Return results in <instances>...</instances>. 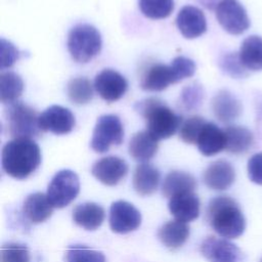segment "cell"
Masks as SVG:
<instances>
[{
  "label": "cell",
  "mask_w": 262,
  "mask_h": 262,
  "mask_svg": "<svg viewBox=\"0 0 262 262\" xmlns=\"http://www.w3.org/2000/svg\"><path fill=\"white\" fill-rule=\"evenodd\" d=\"M1 164L12 178H28L41 164L40 147L31 138H13L3 146Z\"/></svg>",
  "instance_id": "6da1fadb"
},
{
  "label": "cell",
  "mask_w": 262,
  "mask_h": 262,
  "mask_svg": "<svg viewBox=\"0 0 262 262\" xmlns=\"http://www.w3.org/2000/svg\"><path fill=\"white\" fill-rule=\"evenodd\" d=\"M207 219L211 227L225 238H236L246 228V219L241 208L233 199L226 195H219L210 201Z\"/></svg>",
  "instance_id": "7a4b0ae2"
},
{
  "label": "cell",
  "mask_w": 262,
  "mask_h": 262,
  "mask_svg": "<svg viewBox=\"0 0 262 262\" xmlns=\"http://www.w3.org/2000/svg\"><path fill=\"white\" fill-rule=\"evenodd\" d=\"M136 111L144 118L146 130L159 140L173 136L182 124L181 117L158 98L138 102Z\"/></svg>",
  "instance_id": "3957f363"
},
{
  "label": "cell",
  "mask_w": 262,
  "mask_h": 262,
  "mask_svg": "<svg viewBox=\"0 0 262 262\" xmlns=\"http://www.w3.org/2000/svg\"><path fill=\"white\" fill-rule=\"evenodd\" d=\"M102 40L98 30L88 24H79L71 29L68 35V49L72 58L86 63L101 50Z\"/></svg>",
  "instance_id": "277c9868"
},
{
  "label": "cell",
  "mask_w": 262,
  "mask_h": 262,
  "mask_svg": "<svg viewBox=\"0 0 262 262\" xmlns=\"http://www.w3.org/2000/svg\"><path fill=\"white\" fill-rule=\"evenodd\" d=\"M39 116L36 110L21 101L8 104L4 112L7 133L14 138L39 136L42 131L39 126Z\"/></svg>",
  "instance_id": "5b68a950"
},
{
  "label": "cell",
  "mask_w": 262,
  "mask_h": 262,
  "mask_svg": "<svg viewBox=\"0 0 262 262\" xmlns=\"http://www.w3.org/2000/svg\"><path fill=\"white\" fill-rule=\"evenodd\" d=\"M123 139L124 128L120 118L116 115H103L95 124L90 145L94 151L103 154L112 145H120Z\"/></svg>",
  "instance_id": "8992f818"
},
{
  "label": "cell",
  "mask_w": 262,
  "mask_h": 262,
  "mask_svg": "<svg viewBox=\"0 0 262 262\" xmlns=\"http://www.w3.org/2000/svg\"><path fill=\"white\" fill-rule=\"evenodd\" d=\"M80 191L78 175L72 170H60L51 179L47 198L54 208H63L72 203Z\"/></svg>",
  "instance_id": "52a82bcc"
},
{
  "label": "cell",
  "mask_w": 262,
  "mask_h": 262,
  "mask_svg": "<svg viewBox=\"0 0 262 262\" xmlns=\"http://www.w3.org/2000/svg\"><path fill=\"white\" fill-rule=\"evenodd\" d=\"M215 11L219 25L231 35H241L250 27L247 11L237 0H223Z\"/></svg>",
  "instance_id": "ba28073f"
},
{
  "label": "cell",
  "mask_w": 262,
  "mask_h": 262,
  "mask_svg": "<svg viewBox=\"0 0 262 262\" xmlns=\"http://www.w3.org/2000/svg\"><path fill=\"white\" fill-rule=\"evenodd\" d=\"M200 250L209 262H244L241 249L226 238L209 236L204 239Z\"/></svg>",
  "instance_id": "9c48e42d"
},
{
  "label": "cell",
  "mask_w": 262,
  "mask_h": 262,
  "mask_svg": "<svg viewBox=\"0 0 262 262\" xmlns=\"http://www.w3.org/2000/svg\"><path fill=\"white\" fill-rule=\"evenodd\" d=\"M140 212L126 201L114 202L110 209V226L114 232L128 233L139 227Z\"/></svg>",
  "instance_id": "30bf717a"
},
{
  "label": "cell",
  "mask_w": 262,
  "mask_h": 262,
  "mask_svg": "<svg viewBox=\"0 0 262 262\" xmlns=\"http://www.w3.org/2000/svg\"><path fill=\"white\" fill-rule=\"evenodd\" d=\"M76 124L72 112L61 105H51L39 116V126L42 131L56 135L70 133Z\"/></svg>",
  "instance_id": "8fae6325"
},
{
  "label": "cell",
  "mask_w": 262,
  "mask_h": 262,
  "mask_svg": "<svg viewBox=\"0 0 262 262\" xmlns=\"http://www.w3.org/2000/svg\"><path fill=\"white\" fill-rule=\"evenodd\" d=\"M94 88L98 95L107 102L119 100L128 89L124 76L112 69L102 70L94 79Z\"/></svg>",
  "instance_id": "7c38bea8"
},
{
  "label": "cell",
  "mask_w": 262,
  "mask_h": 262,
  "mask_svg": "<svg viewBox=\"0 0 262 262\" xmlns=\"http://www.w3.org/2000/svg\"><path fill=\"white\" fill-rule=\"evenodd\" d=\"M127 172L128 165L125 160L115 156L99 159L91 168V174L107 186L118 184L126 176Z\"/></svg>",
  "instance_id": "4fadbf2b"
},
{
  "label": "cell",
  "mask_w": 262,
  "mask_h": 262,
  "mask_svg": "<svg viewBox=\"0 0 262 262\" xmlns=\"http://www.w3.org/2000/svg\"><path fill=\"white\" fill-rule=\"evenodd\" d=\"M176 26L183 37L194 39L203 35L207 30V20L204 12L191 5L180 9L176 16Z\"/></svg>",
  "instance_id": "5bb4252c"
},
{
  "label": "cell",
  "mask_w": 262,
  "mask_h": 262,
  "mask_svg": "<svg viewBox=\"0 0 262 262\" xmlns=\"http://www.w3.org/2000/svg\"><path fill=\"white\" fill-rule=\"evenodd\" d=\"M235 179L232 165L225 160L211 163L204 171L203 180L205 184L214 190H225L231 186Z\"/></svg>",
  "instance_id": "9a60e30c"
},
{
  "label": "cell",
  "mask_w": 262,
  "mask_h": 262,
  "mask_svg": "<svg viewBox=\"0 0 262 262\" xmlns=\"http://www.w3.org/2000/svg\"><path fill=\"white\" fill-rule=\"evenodd\" d=\"M177 83L171 64L155 63L150 66L141 79V88L147 91H162L169 85Z\"/></svg>",
  "instance_id": "2e32d148"
},
{
  "label": "cell",
  "mask_w": 262,
  "mask_h": 262,
  "mask_svg": "<svg viewBox=\"0 0 262 262\" xmlns=\"http://www.w3.org/2000/svg\"><path fill=\"white\" fill-rule=\"evenodd\" d=\"M214 116L222 123H230L242 114L241 101L229 91L221 90L212 99Z\"/></svg>",
  "instance_id": "e0dca14e"
},
{
  "label": "cell",
  "mask_w": 262,
  "mask_h": 262,
  "mask_svg": "<svg viewBox=\"0 0 262 262\" xmlns=\"http://www.w3.org/2000/svg\"><path fill=\"white\" fill-rule=\"evenodd\" d=\"M225 143L224 130H221L212 122H207L203 127L195 144L202 155L211 157L225 149Z\"/></svg>",
  "instance_id": "ac0fdd59"
},
{
  "label": "cell",
  "mask_w": 262,
  "mask_h": 262,
  "mask_svg": "<svg viewBox=\"0 0 262 262\" xmlns=\"http://www.w3.org/2000/svg\"><path fill=\"white\" fill-rule=\"evenodd\" d=\"M168 208L175 219L189 222L200 215V200L193 192H186L170 199Z\"/></svg>",
  "instance_id": "d6986e66"
},
{
  "label": "cell",
  "mask_w": 262,
  "mask_h": 262,
  "mask_svg": "<svg viewBox=\"0 0 262 262\" xmlns=\"http://www.w3.org/2000/svg\"><path fill=\"white\" fill-rule=\"evenodd\" d=\"M159 139L147 130L135 133L129 142V154L137 162L145 163L158 151Z\"/></svg>",
  "instance_id": "ffe728a7"
},
{
  "label": "cell",
  "mask_w": 262,
  "mask_h": 262,
  "mask_svg": "<svg viewBox=\"0 0 262 262\" xmlns=\"http://www.w3.org/2000/svg\"><path fill=\"white\" fill-rule=\"evenodd\" d=\"M160 182L159 170L147 163L138 165L133 173L132 184L134 190L140 195H149L154 193Z\"/></svg>",
  "instance_id": "44dd1931"
},
{
  "label": "cell",
  "mask_w": 262,
  "mask_h": 262,
  "mask_svg": "<svg viewBox=\"0 0 262 262\" xmlns=\"http://www.w3.org/2000/svg\"><path fill=\"white\" fill-rule=\"evenodd\" d=\"M104 210L96 203H84L73 210V220L80 227L86 230L97 229L104 220Z\"/></svg>",
  "instance_id": "7402d4cb"
},
{
  "label": "cell",
  "mask_w": 262,
  "mask_h": 262,
  "mask_svg": "<svg viewBox=\"0 0 262 262\" xmlns=\"http://www.w3.org/2000/svg\"><path fill=\"white\" fill-rule=\"evenodd\" d=\"M196 187L195 178L183 171H172L167 174L162 184V193L166 198H173L175 195L186 192H193Z\"/></svg>",
  "instance_id": "603a6c76"
},
{
  "label": "cell",
  "mask_w": 262,
  "mask_h": 262,
  "mask_svg": "<svg viewBox=\"0 0 262 262\" xmlns=\"http://www.w3.org/2000/svg\"><path fill=\"white\" fill-rule=\"evenodd\" d=\"M53 206L46 194L35 192L27 196L24 202L23 211L28 220L32 223H41L47 220L52 214Z\"/></svg>",
  "instance_id": "cb8c5ba5"
},
{
  "label": "cell",
  "mask_w": 262,
  "mask_h": 262,
  "mask_svg": "<svg viewBox=\"0 0 262 262\" xmlns=\"http://www.w3.org/2000/svg\"><path fill=\"white\" fill-rule=\"evenodd\" d=\"M162 244L170 250L180 248L189 236V227L186 222L177 219L165 223L158 232Z\"/></svg>",
  "instance_id": "d4e9b609"
},
{
  "label": "cell",
  "mask_w": 262,
  "mask_h": 262,
  "mask_svg": "<svg viewBox=\"0 0 262 262\" xmlns=\"http://www.w3.org/2000/svg\"><path fill=\"white\" fill-rule=\"evenodd\" d=\"M224 133L226 139L225 150L230 154H244L253 145V133L246 127L230 125L224 129Z\"/></svg>",
  "instance_id": "484cf974"
},
{
  "label": "cell",
  "mask_w": 262,
  "mask_h": 262,
  "mask_svg": "<svg viewBox=\"0 0 262 262\" xmlns=\"http://www.w3.org/2000/svg\"><path fill=\"white\" fill-rule=\"evenodd\" d=\"M239 59L250 71L262 70V37L252 35L246 38L239 48Z\"/></svg>",
  "instance_id": "4316f807"
},
{
  "label": "cell",
  "mask_w": 262,
  "mask_h": 262,
  "mask_svg": "<svg viewBox=\"0 0 262 262\" xmlns=\"http://www.w3.org/2000/svg\"><path fill=\"white\" fill-rule=\"evenodd\" d=\"M24 91V82L19 75L13 72H5L0 76V100L4 104L17 101Z\"/></svg>",
  "instance_id": "83f0119b"
},
{
  "label": "cell",
  "mask_w": 262,
  "mask_h": 262,
  "mask_svg": "<svg viewBox=\"0 0 262 262\" xmlns=\"http://www.w3.org/2000/svg\"><path fill=\"white\" fill-rule=\"evenodd\" d=\"M67 92L70 100L79 105L88 103L93 97L92 84L84 77H78L70 80L67 86Z\"/></svg>",
  "instance_id": "f1b7e54d"
},
{
  "label": "cell",
  "mask_w": 262,
  "mask_h": 262,
  "mask_svg": "<svg viewBox=\"0 0 262 262\" xmlns=\"http://www.w3.org/2000/svg\"><path fill=\"white\" fill-rule=\"evenodd\" d=\"M138 5L142 14L151 19L166 18L174 9L173 0H139Z\"/></svg>",
  "instance_id": "f546056e"
},
{
  "label": "cell",
  "mask_w": 262,
  "mask_h": 262,
  "mask_svg": "<svg viewBox=\"0 0 262 262\" xmlns=\"http://www.w3.org/2000/svg\"><path fill=\"white\" fill-rule=\"evenodd\" d=\"M66 262H106L104 255L84 245H72L68 248Z\"/></svg>",
  "instance_id": "4dcf8cb0"
},
{
  "label": "cell",
  "mask_w": 262,
  "mask_h": 262,
  "mask_svg": "<svg viewBox=\"0 0 262 262\" xmlns=\"http://www.w3.org/2000/svg\"><path fill=\"white\" fill-rule=\"evenodd\" d=\"M204 98V91L200 84L192 83L184 87L179 97V106L184 111H193L200 107Z\"/></svg>",
  "instance_id": "1f68e13d"
},
{
  "label": "cell",
  "mask_w": 262,
  "mask_h": 262,
  "mask_svg": "<svg viewBox=\"0 0 262 262\" xmlns=\"http://www.w3.org/2000/svg\"><path fill=\"white\" fill-rule=\"evenodd\" d=\"M207 122L201 116H191L187 118L180 126L179 137L188 144L196 143L198 137Z\"/></svg>",
  "instance_id": "d6a6232c"
},
{
  "label": "cell",
  "mask_w": 262,
  "mask_h": 262,
  "mask_svg": "<svg viewBox=\"0 0 262 262\" xmlns=\"http://www.w3.org/2000/svg\"><path fill=\"white\" fill-rule=\"evenodd\" d=\"M1 262H30V252L26 245L5 244L1 248Z\"/></svg>",
  "instance_id": "836d02e7"
},
{
  "label": "cell",
  "mask_w": 262,
  "mask_h": 262,
  "mask_svg": "<svg viewBox=\"0 0 262 262\" xmlns=\"http://www.w3.org/2000/svg\"><path fill=\"white\" fill-rule=\"evenodd\" d=\"M221 70L232 78H244L248 75V70L243 66L238 53L228 52L220 59Z\"/></svg>",
  "instance_id": "e575fe53"
},
{
  "label": "cell",
  "mask_w": 262,
  "mask_h": 262,
  "mask_svg": "<svg viewBox=\"0 0 262 262\" xmlns=\"http://www.w3.org/2000/svg\"><path fill=\"white\" fill-rule=\"evenodd\" d=\"M171 67L173 69L177 83L193 76L195 72V64L193 60L185 56L175 57L171 62Z\"/></svg>",
  "instance_id": "d590c367"
},
{
  "label": "cell",
  "mask_w": 262,
  "mask_h": 262,
  "mask_svg": "<svg viewBox=\"0 0 262 262\" xmlns=\"http://www.w3.org/2000/svg\"><path fill=\"white\" fill-rule=\"evenodd\" d=\"M1 70H5L14 64V62L19 58L18 49L9 41L1 39Z\"/></svg>",
  "instance_id": "8d00e7d4"
},
{
  "label": "cell",
  "mask_w": 262,
  "mask_h": 262,
  "mask_svg": "<svg viewBox=\"0 0 262 262\" xmlns=\"http://www.w3.org/2000/svg\"><path fill=\"white\" fill-rule=\"evenodd\" d=\"M248 175L252 182L262 185V152L253 155L248 161Z\"/></svg>",
  "instance_id": "74e56055"
},
{
  "label": "cell",
  "mask_w": 262,
  "mask_h": 262,
  "mask_svg": "<svg viewBox=\"0 0 262 262\" xmlns=\"http://www.w3.org/2000/svg\"><path fill=\"white\" fill-rule=\"evenodd\" d=\"M201 4L206 7L209 10H216L217 6L223 1V0H199Z\"/></svg>",
  "instance_id": "f35d334b"
},
{
  "label": "cell",
  "mask_w": 262,
  "mask_h": 262,
  "mask_svg": "<svg viewBox=\"0 0 262 262\" xmlns=\"http://www.w3.org/2000/svg\"><path fill=\"white\" fill-rule=\"evenodd\" d=\"M260 262H262V260H261V261H260Z\"/></svg>",
  "instance_id": "ab89813d"
}]
</instances>
